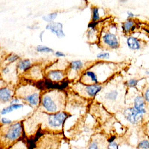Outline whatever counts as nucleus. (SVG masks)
Wrapping results in <instances>:
<instances>
[{
    "instance_id": "obj_5",
    "label": "nucleus",
    "mask_w": 149,
    "mask_h": 149,
    "mask_svg": "<svg viewBox=\"0 0 149 149\" xmlns=\"http://www.w3.org/2000/svg\"><path fill=\"white\" fill-rule=\"evenodd\" d=\"M109 141L106 140L102 136H93L89 142L87 149H107Z\"/></svg>"
},
{
    "instance_id": "obj_31",
    "label": "nucleus",
    "mask_w": 149,
    "mask_h": 149,
    "mask_svg": "<svg viewBox=\"0 0 149 149\" xmlns=\"http://www.w3.org/2000/svg\"><path fill=\"white\" fill-rule=\"evenodd\" d=\"M20 100L18 98H13L10 101V104H17L19 103Z\"/></svg>"
},
{
    "instance_id": "obj_13",
    "label": "nucleus",
    "mask_w": 149,
    "mask_h": 149,
    "mask_svg": "<svg viewBox=\"0 0 149 149\" xmlns=\"http://www.w3.org/2000/svg\"><path fill=\"white\" fill-rule=\"evenodd\" d=\"M126 42H127V45L129 49H131V50H139L141 49L140 42H139V40L137 38H136V37H127Z\"/></svg>"
},
{
    "instance_id": "obj_24",
    "label": "nucleus",
    "mask_w": 149,
    "mask_h": 149,
    "mask_svg": "<svg viewBox=\"0 0 149 149\" xmlns=\"http://www.w3.org/2000/svg\"><path fill=\"white\" fill-rule=\"evenodd\" d=\"M19 58V55H17V54H15V53H11V54H10V55L8 57L7 59H6V61H7L8 63H14V62H15V61H17Z\"/></svg>"
},
{
    "instance_id": "obj_25",
    "label": "nucleus",
    "mask_w": 149,
    "mask_h": 149,
    "mask_svg": "<svg viewBox=\"0 0 149 149\" xmlns=\"http://www.w3.org/2000/svg\"><path fill=\"white\" fill-rule=\"evenodd\" d=\"M97 58L102 60H107L110 58V53L106 52H102L98 53L97 54Z\"/></svg>"
},
{
    "instance_id": "obj_6",
    "label": "nucleus",
    "mask_w": 149,
    "mask_h": 149,
    "mask_svg": "<svg viewBox=\"0 0 149 149\" xmlns=\"http://www.w3.org/2000/svg\"><path fill=\"white\" fill-rule=\"evenodd\" d=\"M102 41L105 46H108L110 49H118L119 47V41L116 35L113 33L107 32L102 37Z\"/></svg>"
},
{
    "instance_id": "obj_15",
    "label": "nucleus",
    "mask_w": 149,
    "mask_h": 149,
    "mask_svg": "<svg viewBox=\"0 0 149 149\" xmlns=\"http://www.w3.org/2000/svg\"><path fill=\"white\" fill-rule=\"evenodd\" d=\"M23 107V104H10L8 107H5L1 111V115H5V114L9 113H11L12 111L14 110H18V109H20Z\"/></svg>"
},
{
    "instance_id": "obj_34",
    "label": "nucleus",
    "mask_w": 149,
    "mask_h": 149,
    "mask_svg": "<svg viewBox=\"0 0 149 149\" xmlns=\"http://www.w3.org/2000/svg\"><path fill=\"white\" fill-rule=\"evenodd\" d=\"M44 34V31H41L40 34L39 35V37H40V39L41 41H42V35Z\"/></svg>"
},
{
    "instance_id": "obj_17",
    "label": "nucleus",
    "mask_w": 149,
    "mask_h": 149,
    "mask_svg": "<svg viewBox=\"0 0 149 149\" xmlns=\"http://www.w3.org/2000/svg\"><path fill=\"white\" fill-rule=\"evenodd\" d=\"M134 26V21L133 19H127L125 22H124L122 23V30L125 34L130 32V31L131 30Z\"/></svg>"
},
{
    "instance_id": "obj_26",
    "label": "nucleus",
    "mask_w": 149,
    "mask_h": 149,
    "mask_svg": "<svg viewBox=\"0 0 149 149\" xmlns=\"http://www.w3.org/2000/svg\"><path fill=\"white\" fill-rule=\"evenodd\" d=\"M139 80L136 79H130L127 81V85L129 87H135L137 85Z\"/></svg>"
},
{
    "instance_id": "obj_19",
    "label": "nucleus",
    "mask_w": 149,
    "mask_h": 149,
    "mask_svg": "<svg viewBox=\"0 0 149 149\" xmlns=\"http://www.w3.org/2000/svg\"><path fill=\"white\" fill-rule=\"evenodd\" d=\"M70 70L73 71H78L81 70L84 66V63L81 61H73L70 63Z\"/></svg>"
},
{
    "instance_id": "obj_20",
    "label": "nucleus",
    "mask_w": 149,
    "mask_h": 149,
    "mask_svg": "<svg viewBox=\"0 0 149 149\" xmlns=\"http://www.w3.org/2000/svg\"><path fill=\"white\" fill-rule=\"evenodd\" d=\"M57 17H58V12H52L51 14H49L46 16H43V17H42V19L46 21V22L50 23V22H52L53 20H54Z\"/></svg>"
},
{
    "instance_id": "obj_11",
    "label": "nucleus",
    "mask_w": 149,
    "mask_h": 149,
    "mask_svg": "<svg viewBox=\"0 0 149 149\" xmlns=\"http://www.w3.org/2000/svg\"><path fill=\"white\" fill-rule=\"evenodd\" d=\"M12 95H13V92L8 87H4L0 90V100L1 102H8L9 101H11Z\"/></svg>"
},
{
    "instance_id": "obj_35",
    "label": "nucleus",
    "mask_w": 149,
    "mask_h": 149,
    "mask_svg": "<svg viewBox=\"0 0 149 149\" xmlns=\"http://www.w3.org/2000/svg\"><path fill=\"white\" fill-rule=\"evenodd\" d=\"M146 74H149V71H147V72H146Z\"/></svg>"
},
{
    "instance_id": "obj_4",
    "label": "nucleus",
    "mask_w": 149,
    "mask_h": 149,
    "mask_svg": "<svg viewBox=\"0 0 149 149\" xmlns=\"http://www.w3.org/2000/svg\"><path fill=\"white\" fill-rule=\"evenodd\" d=\"M123 114L127 121H128L130 123L134 124V125L139 123L142 120L143 116H144L139 113L134 107H130L125 109L124 110Z\"/></svg>"
},
{
    "instance_id": "obj_33",
    "label": "nucleus",
    "mask_w": 149,
    "mask_h": 149,
    "mask_svg": "<svg viewBox=\"0 0 149 149\" xmlns=\"http://www.w3.org/2000/svg\"><path fill=\"white\" fill-rule=\"evenodd\" d=\"M10 72V68H9V66H7V67H5L3 69V70H2V72L4 73V74H8V73Z\"/></svg>"
},
{
    "instance_id": "obj_28",
    "label": "nucleus",
    "mask_w": 149,
    "mask_h": 149,
    "mask_svg": "<svg viewBox=\"0 0 149 149\" xmlns=\"http://www.w3.org/2000/svg\"><path fill=\"white\" fill-rule=\"evenodd\" d=\"M143 98H144L145 101H146V102H147V103L149 104V86L148 87L147 89H146V90H145V92L143 93Z\"/></svg>"
},
{
    "instance_id": "obj_9",
    "label": "nucleus",
    "mask_w": 149,
    "mask_h": 149,
    "mask_svg": "<svg viewBox=\"0 0 149 149\" xmlns=\"http://www.w3.org/2000/svg\"><path fill=\"white\" fill-rule=\"evenodd\" d=\"M146 101L142 95H137L134 99V106L133 107L141 114L144 115L146 113Z\"/></svg>"
},
{
    "instance_id": "obj_8",
    "label": "nucleus",
    "mask_w": 149,
    "mask_h": 149,
    "mask_svg": "<svg viewBox=\"0 0 149 149\" xmlns=\"http://www.w3.org/2000/svg\"><path fill=\"white\" fill-rule=\"evenodd\" d=\"M22 99L29 103L31 106L36 107L40 103V93L37 91L31 92L28 95H25Z\"/></svg>"
},
{
    "instance_id": "obj_16",
    "label": "nucleus",
    "mask_w": 149,
    "mask_h": 149,
    "mask_svg": "<svg viewBox=\"0 0 149 149\" xmlns=\"http://www.w3.org/2000/svg\"><path fill=\"white\" fill-rule=\"evenodd\" d=\"M118 95H119V92L116 90H112L105 93L104 98L106 100L113 102V101L116 100L117 98H118Z\"/></svg>"
},
{
    "instance_id": "obj_12",
    "label": "nucleus",
    "mask_w": 149,
    "mask_h": 149,
    "mask_svg": "<svg viewBox=\"0 0 149 149\" xmlns=\"http://www.w3.org/2000/svg\"><path fill=\"white\" fill-rule=\"evenodd\" d=\"M47 77L52 81H60L64 78V72L61 70H52L47 74Z\"/></svg>"
},
{
    "instance_id": "obj_2",
    "label": "nucleus",
    "mask_w": 149,
    "mask_h": 149,
    "mask_svg": "<svg viewBox=\"0 0 149 149\" xmlns=\"http://www.w3.org/2000/svg\"><path fill=\"white\" fill-rule=\"evenodd\" d=\"M22 133V127L21 123L16 122V123L10 124V125L5 129L2 135L1 148L6 149L10 147L13 143L19 139Z\"/></svg>"
},
{
    "instance_id": "obj_30",
    "label": "nucleus",
    "mask_w": 149,
    "mask_h": 149,
    "mask_svg": "<svg viewBox=\"0 0 149 149\" xmlns=\"http://www.w3.org/2000/svg\"><path fill=\"white\" fill-rule=\"evenodd\" d=\"M54 54H55V55L57 56V57H58V58H64V57H66V54L61 51L56 52Z\"/></svg>"
},
{
    "instance_id": "obj_3",
    "label": "nucleus",
    "mask_w": 149,
    "mask_h": 149,
    "mask_svg": "<svg viewBox=\"0 0 149 149\" xmlns=\"http://www.w3.org/2000/svg\"><path fill=\"white\" fill-rule=\"evenodd\" d=\"M69 115L64 111H61L55 113H52L48 116L47 123L52 128H58L63 125V122L68 118Z\"/></svg>"
},
{
    "instance_id": "obj_27",
    "label": "nucleus",
    "mask_w": 149,
    "mask_h": 149,
    "mask_svg": "<svg viewBox=\"0 0 149 149\" xmlns=\"http://www.w3.org/2000/svg\"><path fill=\"white\" fill-rule=\"evenodd\" d=\"M107 149H119V145L115 141H109Z\"/></svg>"
},
{
    "instance_id": "obj_18",
    "label": "nucleus",
    "mask_w": 149,
    "mask_h": 149,
    "mask_svg": "<svg viewBox=\"0 0 149 149\" xmlns=\"http://www.w3.org/2000/svg\"><path fill=\"white\" fill-rule=\"evenodd\" d=\"M84 76L87 77V78L90 79V81H91L92 84H98V77H97L96 74H95L94 72L93 71H86L84 73Z\"/></svg>"
},
{
    "instance_id": "obj_29",
    "label": "nucleus",
    "mask_w": 149,
    "mask_h": 149,
    "mask_svg": "<svg viewBox=\"0 0 149 149\" xmlns=\"http://www.w3.org/2000/svg\"><path fill=\"white\" fill-rule=\"evenodd\" d=\"M2 122L3 125H10V124H11L12 121L10 120V119H7V118H2Z\"/></svg>"
},
{
    "instance_id": "obj_10",
    "label": "nucleus",
    "mask_w": 149,
    "mask_h": 149,
    "mask_svg": "<svg viewBox=\"0 0 149 149\" xmlns=\"http://www.w3.org/2000/svg\"><path fill=\"white\" fill-rule=\"evenodd\" d=\"M102 89V86L100 84H90L85 86V92L90 97H95Z\"/></svg>"
},
{
    "instance_id": "obj_14",
    "label": "nucleus",
    "mask_w": 149,
    "mask_h": 149,
    "mask_svg": "<svg viewBox=\"0 0 149 149\" xmlns=\"http://www.w3.org/2000/svg\"><path fill=\"white\" fill-rule=\"evenodd\" d=\"M31 66V61L29 59H24L20 61L17 64V70L19 72H25Z\"/></svg>"
},
{
    "instance_id": "obj_23",
    "label": "nucleus",
    "mask_w": 149,
    "mask_h": 149,
    "mask_svg": "<svg viewBox=\"0 0 149 149\" xmlns=\"http://www.w3.org/2000/svg\"><path fill=\"white\" fill-rule=\"evenodd\" d=\"M92 18H93V22H96L100 19L99 16V12H98V8L96 7L92 8Z\"/></svg>"
},
{
    "instance_id": "obj_32",
    "label": "nucleus",
    "mask_w": 149,
    "mask_h": 149,
    "mask_svg": "<svg viewBox=\"0 0 149 149\" xmlns=\"http://www.w3.org/2000/svg\"><path fill=\"white\" fill-rule=\"evenodd\" d=\"M134 17H135V15H134V13L130 11L127 12V18H128V19H132Z\"/></svg>"
},
{
    "instance_id": "obj_1",
    "label": "nucleus",
    "mask_w": 149,
    "mask_h": 149,
    "mask_svg": "<svg viewBox=\"0 0 149 149\" xmlns=\"http://www.w3.org/2000/svg\"><path fill=\"white\" fill-rule=\"evenodd\" d=\"M63 100V94L61 92L53 91L45 93L41 98V103L44 110L52 114L61 112Z\"/></svg>"
},
{
    "instance_id": "obj_21",
    "label": "nucleus",
    "mask_w": 149,
    "mask_h": 149,
    "mask_svg": "<svg viewBox=\"0 0 149 149\" xmlns=\"http://www.w3.org/2000/svg\"><path fill=\"white\" fill-rule=\"evenodd\" d=\"M36 51L37 52H45V53H49V52H53V49L51 48L47 47V46H42V45H38L36 47Z\"/></svg>"
},
{
    "instance_id": "obj_22",
    "label": "nucleus",
    "mask_w": 149,
    "mask_h": 149,
    "mask_svg": "<svg viewBox=\"0 0 149 149\" xmlns=\"http://www.w3.org/2000/svg\"><path fill=\"white\" fill-rule=\"evenodd\" d=\"M137 149H149V140L148 139H142L139 141L137 145Z\"/></svg>"
},
{
    "instance_id": "obj_7",
    "label": "nucleus",
    "mask_w": 149,
    "mask_h": 149,
    "mask_svg": "<svg viewBox=\"0 0 149 149\" xmlns=\"http://www.w3.org/2000/svg\"><path fill=\"white\" fill-rule=\"evenodd\" d=\"M46 30L50 31L52 34L56 35L58 38H63L65 37L64 31L63 30V25L61 22H52L48 23L46 26Z\"/></svg>"
}]
</instances>
